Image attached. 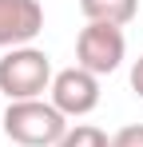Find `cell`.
<instances>
[{"label":"cell","mask_w":143,"mask_h":147,"mask_svg":"<svg viewBox=\"0 0 143 147\" xmlns=\"http://www.w3.org/2000/svg\"><path fill=\"white\" fill-rule=\"evenodd\" d=\"M68 115L52 103V99H16L4 107V119H0V131L20 147H56L64 135H68Z\"/></svg>","instance_id":"obj_1"},{"label":"cell","mask_w":143,"mask_h":147,"mask_svg":"<svg viewBox=\"0 0 143 147\" xmlns=\"http://www.w3.org/2000/svg\"><path fill=\"white\" fill-rule=\"evenodd\" d=\"M52 60H48V52L32 48V44H24V48H8L0 56V92L8 96V103H16V99H40L44 92H52Z\"/></svg>","instance_id":"obj_2"},{"label":"cell","mask_w":143,"mask_h":147,"mask_svg":"<svg viewBox=\"0 0 143 147\" xmlns=\"http://www.w3.org/2000/svg\"><path fill=\"white\" fill-rule=\"evenodd\" d=\"M123 52L127 40H123V28L115 24H84L76 36V64L88 68L92 76H111L123 64Z\"/></svg>","instance_id":"obj_3"},{"label":"cell","mask_w":143,"mask_h":147,"mask_svg":"<svg viewBox=\"0 0 143 147\" xmlns=\"http://www.w3.org/2000/svg\"><path fill=\"white\" fill-rule=\"evenodd\" d=\"M52 103L68 115V119H80V115H92L95 107H99V76H92L88 68H64V72H56L52 80Z\"/></svg>","instance_id":"obj_4"},{"label":"cell","mask_w":143,"mask_h":147,"mask_svg":"<svg viewBox=\"0 0 143 147\" xmlns=\"http://www.w3.org/2000/svg\"><path fill=\"white\" fill-rule=\"evenodd\" d=\"M44 32L40 0H0V48H24Z\"/></svg>","instance_id":"obj_5"},{"label":"cell","mask_w":143,"mask_h":147,"mask_svg":"<svg viewBox=\"0 0 143 147\" xmlns=\"http://www.w3.org/2000/svg\"><path fill=\"white\" fill-rule=\"evenodd\" d=\"M80 12L88 16V24H131L139 12V0H80Z\"/></svg>","instance_id":"obj_6"},{"label":"cell","mask_w":143,"mask_h":147,"mask_svg":"<svg viewBox=\"0 0 143 147\" xmlns=\"http://www.w3.org/2000/svg\"><path fill=\"white\" fill-rule=\"evenodd\" d=\"M56 147H111V139H107V131H99L92 123H76V127H68V135Z\"/></svg>","instance_id":"obj_7"},{"label":"cell","mask_w":143,"mask_h":147,"mask_svg":"<svg viewBox=\"0 0 143 147\" xmlns=\"http://www.w3.org/2000/svg\"><path fill=\"white\" fill-rule=\"evenodd\" d=\"M111 147H143V123H127L111 135Z\"/></svg>","instance_id":"obj_8"},{"label":"cell","mask_w":143,"mask_h":147,"mask_svg":"<svg viewBox=\"0 0 143 147\" xmlns=\"http://www.w3.org/2000/svg\"><path fill=\"white\" fill-rule=\"evenodd\" d=\"M131 92L143 99V56L135 60V64H131Z\"/></svg>","instance_id":"obj_9"},{"label":"cell","mask_w":143,"mask_h":147,"mask_svg":"<svg viewBox=\"0 0 143 147\" xmlns=\"http://www.w3.org/2000/svg\"><path fill=\"white\" fill-rule=\"evenodd\" d=\"M0 119H4V111H0Z\"/></svg>","instance_id":"obj_10"}]
</instances>
